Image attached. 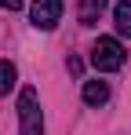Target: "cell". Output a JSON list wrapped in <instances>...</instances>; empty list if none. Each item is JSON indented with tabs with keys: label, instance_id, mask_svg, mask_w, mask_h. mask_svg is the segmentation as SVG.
I'll return each instance as SVG.
<instances>
[{
	"label": "cell",
	"instance_id": "ba28073f",
	"mask_svg": "<svg viewBox=\"0 0 131 135\" xmlns=\"http://www.w3.org/2000/svg\"><path fill=\"white\" fill-rule=\"evenodd\" d=\"M0 7H4V11H18L22 0H0Z\"/></svg>",
	"mask_w": 131,
	"mask_h": 135
},
{
	"label": "cell",
	"instance_id": "277c9868",
	"mask_svg": "<svg viewBox=\"0 0 131 135\" xmlns=\"http://www.w3.org/2000/svg\"><path fill=\"white\" fill-rule=\"evenodd\" d=\"M84 102L87 106H106L109 102V84L106 80H87L84 84Z\"/></svg>",
	"mask_w": 131,
	"mask_h": 135
},
{
	"label": "cell",
	"instance_id": "5b68a950",
	"mask_svg": "<svg viewBox=\"0 0 131 135\" xmlns=\"http://www.w3.org/2000/svg\"><path fill=\"white\" fill-rule=\"evenodd\" d=\"M109 0H80V7H77V15H80V26H95L98 22V15L106 11Z\"/></svg>",
	"mask_w": 131,
	"mask_h": 135
},
{
	"label": "cell",
	"instance_id": "6da1fadb",
	"mask_svg": "<svg viewBox=\"0 0 131 135\" xmlns=\"http://www.w3.org/2000/svg\"><path fill=\"white\" fill-rule=\"evenodd\" d=\"M18 135H44V113H40V99L37 88H22L18 91Z\"/></svg>",
	"mask_w": 131,
	"mask_h": 135
},
{
	"label": "cell",
	"instance_id": "52a82bcc",
	"mask_svg": "<svg viewBox=\"0 0 131 135\" xmlns=\"http://www.w3.org/2000/svg\"><path fill=\"white\" fill-rule=\"evenodd\" d=\"M15 77H18V69H15V62H0V95H7V91H11V84H15Z\"/></svg>",
	"mask_w": 131,
	"mask_h": 135
},
{
	"label": "cell",
	"instance_id": "7a4b0ae2",
	"mask_svg": "<svg viewBox=\"0 0 131 135\" xmlns=\"http://www.w3.org/2000/svg\"><path fill=\"white\" fill-rule=\"evenodd\" d=\"M124 44L117 40V37H98L95 47H91V66L98 69V73H113V69L124 66Z\"/></svg>",
	"mask_w": 131,
	"mask_h": 135
},
{
	"label": "cell",
	"instance_id": "3957f363",
	"mask_svg": "<svg viewBox=\"0 0 131 135\" xmlns=\"http://www.w3.org/2000/svg\"><path fill=\"white\" fill-rule=\"evenodd\" d=\"M62 11H66L62 0H33L29 18H33V26H40V29H55L58 18H62Z\"/></svg>",
	"mask_w": 131,
	"mask_h": 135
},
{
	"label": "cell",
	"instance_id": "8992f818",
	"mask_svg": "<svg viewBox=\"0 0 131 135\" xmlns=\"http://www.w3.org/2000/svg\"><path fill=\"white\" fill-rule=\"evenodd\" d=\"M113 26H117L120 37H131V4L128 0H120V4L113 7Z\"/></svg>",
	"mask_w": 131,
	"mask_h": 135
}]
</instances>
